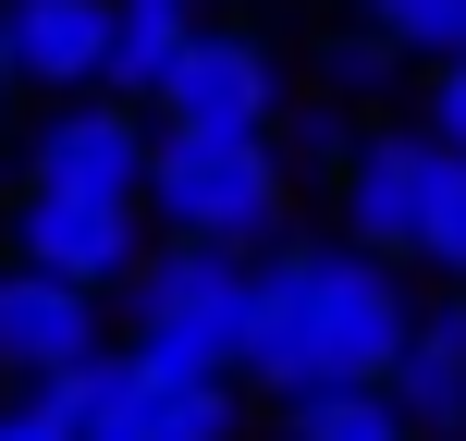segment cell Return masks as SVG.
Segmentation results:
<instances>
[{
	"mask_svg": "<svg viewBox=\"0 0 466 441\" xmlns=\"http://www.w3.org/2000/svg\"><path fill=\"white\" fill-rule=\"evenodd\" d=\"M405 331H418V282L393 257L344 246V233H295V246L258 257V331H246L233 393H270V405L380 393Z\"/></svg>",
	"mask_w": 466,
	"mask_h": 441,
	"instance_id": "6da1fadb",
	"label": "cell"
},
{
	"mask_svg": "<svg viewBox=\"0 0 466 441\" xmlns=\"http://www.w3.org/2000/svg\"><path fill=\"white\" fill-rule=\"evenodd\" d=\"M111 306H123V356H136V368H160V380H233L246 368V331H258V257L147 246Z\"/></svg>",
	"mask_w": 466,
	"mask_h": 441,
	"instance_id": "7a4b0ae2",
	"label": "cell"
},
{
	"mask_svg": "<svg viewBox=\"0 0 466 441\" xmlns=\"http://www.w3.org/2000/svg\"><path fill=\"white\" fill-rule=\"evenodd\" d=\"M147 246H221V257H270L295 246V172L282 147H147V196H136Z\"/></svg>",
	"mask_w": 466,
	"mask_h": 441,
	"instance_id": "3957f363",
	"label": "cell"
},
{
	"mask_svg": "<svg viewBox=\"0 0 466 441\" xmlns=\"http://www.w3.org/2000/svg\"><path fill=\"white\" fill-rule=\"evenodd\" d=\"M282 111H295V74H282L270 25H197L185 62L160 74V98H147V135H185V147H270Z\"/></svg>",
	"mask_w": 466,
	"mask_h": 441,
	"instance_id": "277c9868",
	"label": "cell"
},
{
	"mask_svg": "<svg viewBox=\"0 0 466 441\" xmlns=\"http://www.w3.org/2000/svg\"><path fill=\"white\" fill-rule=\"evenodd\" d=\"M147 111L123 98H49L25 135V196H86V209H136L147 196Z\"/></svg>",
	"mask_w": 466,
	"mask_h": 441,
	"instance_id": "5b68a950",
	"label": "cell"
},
{
	"mask_svg": "<svg viewBox=\"0 0 466 441\" xmlns=\"http://www.w3.org/2000/svg\"><path fill=\"white\" fill-rule=\"evenodd\" d=\"M0 257L37 270V282H62V295H98V306H111L123 282H136V257H147V221H136V209H86V196H25V185H13V209H0Z\"/></svg>",
	"mask_w": 466,
	"mask_h": 441,
	"instance_id": "8992f818",
	"label": "cell"
},
{
	"mask_svg": "<svg viewBox=\"0 0 466 441\" xmlns=\"http://www.w3.org/2000/svg\"><path fill=\"white\" fill-rule=\"evenodd\" d=\"M418 209H430V135H418L405 111H369V123H356V147H344V172H331V233L405 270Z\"/></svg>",
	"mask_w": 466,
	"mask_h": 441,
	"instance_id": "52a82bcc",
	"label": "cell"
},
{
	"mask_svg": "<svg viewBox=\"0 0 466 441\" xmlns=\"http://www.w3.org/2000/svg\"><path fill=\"white\" fill-rule=\"evenodd\" d=\"M74 441H246V393L233 380H160L136 356H98V405Z\"/></svg>",
	"mask_w": 466,
	"mask_h": 441,
	"instance_id": "ba28073f",
	"label": "cell"
},
{
	"mask_svg": "<svg viewBox=\"0 0 466 441\" xmlns=\"http://www.w3.org/2000/svg\"><path fill=\"white\" fill-rule=\"evenodd\" d=\"M0 62L37 98H98L111 62V0H0Z\"/></svg>",
	"mask_w": 466,
	"mask_h": 441,
	"instance_id": "9c48e42d",
	"label": "cell"
},
{
	"mask_svg": "<svg viewBox=\"0 0 466 441\" xmlns=\"http://www.w3.org/2000/svg\"><path fill=\"white\" fill-rule=\"evenodd\" d=\"M111 344V319H98V295H62V282H37V270H13L0 257V380H62V368H86V356Z\"/></svg>",
	"mask_w": 466,
	"mask_h": 441,
	"instance_id": "30bf717a",
	"label": "cell"
},
{
	"mask_svg": "<svg viewBox=\"0 0 466 441\" xmlns=\"http://www.w3.org/2000/svg\"><path fill=\"white\" fill-rule=\"evenodd\" d=\"M380 393L418 441H466V295H418V331H405Z\"/></svg>",
	"mask_w": 466,
	"mask_h": 441,
	"instance_id": "8fae6325",
	"label": "cell"
},
{
	"mask_svg": "<svg viewBox=\"0 0 466 441\" xmlns=\"http://www.w3.org/2000/svg\"><path fill=\"white\" fill-rule=\"evenodd\" d=\"M197 25H209V0H111V62H98V98L147 111V98H160V74L185 62Z\"/></svg>",
	"mask_w": 466,
	"mask_h": 441,
	"instance_id": "7c38bea8",
	"label": "cell"
},
{
	"mask_svg": "<svg viewBox=\"0 0 466 441\" xmlns=\"http://www.w3.org/2000/svg\"><path fill=\"white\" fill-rule=\"evenodd\" d=\"M344 25H356V37H380L405 74L466 62V0H344Z\"/></svg>",
	"mask_w": 466,
	"mask_h": 441,
	"instance_id": "4fadbf2b",
	"label": "cell"
},
{
	"mask_svg": "<svg viewBox=\"0 0 466 441\" xmlns=\"http://www.w3.org/2000/svg\"><path fill=\"white\" fill-rule=\"evenodd\" d=\"M405 282L466 295V160H442V147H430V209H418V246H405Z\"/></svg>",
	"mask_w": 466,
	"mask_h": 441,
	"instance_id": "5bb4252c",
	"label": "cell"
},
{
	"mask_svg": "<svg viewBox=\"0 0 466 441\" xmlns=\"http://www.w3.org/2000/svg\"><path fill=\"white\" fill-rule=\"evenodd\" d=\"M307 74H319L307 98H331V111H356V123H369L380 98L405 86V62H393L380 37H356V25H331V37H319V62H307Z\"/></svg>",
	"mask_w": 466,
	"mask_h": 441,
	"instance_id": "9a60e30c",
	"label": "cell"
},
{
	"mask_svg": "<svg viewBox=\"0 0 466 441\" xmlns=\"http://www.w3.org/2000/svg\"><path fill=\"white\" fill-rule=\"evenodd\" d=\"M282 172H295V185H331V172H344V147H356V111H331V98H307L295 86V111H282Z\"/></svg>",
	"mask_w": 466,
	"mask_h": 441,
	"instance_id": "2e32d148",
	"label": "cell"
},
{
	"mask_svg": "<svg viewBox=\"0 0 466 441\" xmlns=\"http://www.w3.org/2000/svg\"><path fill=\"white\" fill-rule=\"evenodd\" d=\"M282 441H418L393 417V393H319V405H282Z\"/></svg>",
	"mask_w": 466,
	"mask_h": 441,
	"instance_id": "e0dca14e",
	"label": "cell"
},
{
	"mask_svg": "<svg viewBox=\"0 0 466 441\" xmlns=\"http://www.w3.org/2000/svg\"><path fill=\"white\" fill-rule=\"evenodd\" d=\"M405 123H418V135L442 147V160H466V62H442V74H418V111H405Z\"/></svg>",
	"mask_w": 466,
	"mask_h": 441,
	"instance_id": "ac0fdd59",
	"label": "cell"
},
{
	"mask_svg": "<svg viewBox=\"0 0 466 441\" xmlns=\"http://www.w3.org/2000/svg\"><path fill=\"white\" fill-rule=\"evenodd\" d=\"M0 441H74V429H49V417H37V405H25V393H13V405H0Z\"/></svg>",
	"mask_w": 466,
	"mask_h": 441,
	"instance_id": "d6986e66",
	"label": "cell"
},
{
	"mask_svg": "<svg viewBox=\"0 0 466 441\" xmlns=\"http://www.w3.org/2000/svg\"><path fill=\"white\" fill-rule=\"evenodd\" d=\"M0 98H13V62H0Z\"/></svg>",
	"mask_w": 466,
	"mask_h": 441,
	"instance_id": "ffe728a7",
	"label": "cell"
},
{
	"mask_svg": "<svg viewBox=\"0 0 466 441\" xmlns=\"http://www.w3.org/2000/svg\"><path fill=\"white\" fill-rule=\"evenodd\" d=\"M0 111H13V98H0Z\"/></svg>",
	"mask_w": 466,
	"mask_h": 441,
	"instance_id": "44dd1931",
	"label": "cell"
}]
</instances>
